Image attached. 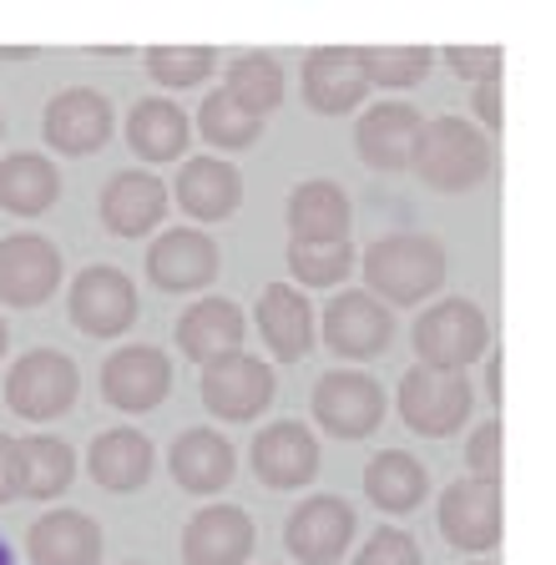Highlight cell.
Listing matches in <instances>:
<instances>
[{
  "label": "cell",
  "instance_id": "obj_11",
  "mask_svg": "<svg viewBox=\"0 0 556 565\" xmlns=\"http://www.w3.org/2000/svg\"><path fill=\"white\" fill-rule=\"evenodd\" d=\"M61 282V253L41 233H11L0 243V303L41 308Z\"/></svg>",
  "mask_w": 556,
  "mask_h": 565
},
{
  "label": "cell",
  "instance_id": "obj_29",
  "mask_svg": "<svg viewBox=\"0 0 556 565\" xmlns=\"http://www.w3.org/2000/svg\"><path fill=\"white\" fill-rule=\"evenodd\" d=\"M76 480V455L66 439H51V435H31V439H15V490L25 500H56L66 494Z\"/></svg>",
  "mask_w": 556,
  "mask_h": 565
},
{
  "label": "cell",
  "instance_id": "obj_18",
  "mask_svg": "<svg viewBox=\"0 0 556 565\" xmlns=\"http://www.w3.org/2000/svg\"><path fill=\"white\" fill-rule=\"evenodd\" d=\"M253 555V520L238 505H208L182 530V561L188 565H243Z\"/></svg>",
  "mask_w": 556,
  "mask_h": 565
},
{
  "label": "cell",
  "instance_id": "obj_37",
  "mask_svg": "<svg viewBox=\"0 0 556 565\" xmlns=\"http://www.w3.org/2000/svg\"><path fill=\"white\" fill-rule=\"evenodd\" d=\"M355 565H426V555H420L415 535L385 525V530H375V535L365 541V551H359Z\"/></svg>",
  "mask_w": 556,
  "mask_h": 565
},
{
  "label": "cell",
  "instance_id": "obj_10",
  "mask_svg": "<svg viewBox=\"0 0 556 565\" xmlns=\"http://www.w3.org/2000/svg\"><path fill=\"white\" fill-rule=\"evenodd\" d=\"M355 510L339 494H308L304 505L284 520V545L298 565H334L355 541Z\"/></svg>",
  "mask_w": 556,
  "mask_h": 565
},
{
  "label": "cell",
  "instance_id": "obj_24",
  "mask_svg": "<svg viewBox=\"0 0 556 565\" xmlns=\"http://www.w3.org/2000/svg\"><path fill=\"white\" fill-rule=\"evenodd\" d=\"M238 202H243V177L233 162H218V157H192L178 172V207L198 223H223L233 217Z\"/></svg>",
  "mask_w": 556,
  "mask_h": 565
},
{
  "label": "cell",
  "instance_id": "obj_27",
  "mask_svg": "<svg viewBox=\"0 0 556 565\" xmlns=\"http://www.w3.org/2000/svg\"><path fill=\"white\" fill-rule=\"evenodd\" d=\"M86 470L102 490L112 494H132L153 480V439L137 429H102L86 455Z\"/></svg>",
  "mask_w": 556,
  "mask_h": 565
},
{
  "label": "cell",
  "instance_id": "obj_25",
  "mask_svg": "<svg viewBox=\"0 0 556 565\" xmlns=\"http://www.w3.org/2000/svg\"><path fill=\"white\" fill-rule=\"evenodd\" d=\"M259 333L273 349V359L298 364L314 349V308H308V298L298 288H289V282H269L259 298Z\"/></svg>",
  "mask_w": 556,
  "mask_h": 565
},
{
  "label": "cell",
  "instance_id": "obj_19",
  "mask_svg": "<svg viewBox=\"0 0 556 565\" xmlns=\"http://www.w3.org/2000/svg\"><path fill=\"white\" fill-rule=\"evenodd\" d=\"M167 182L157 172H117L102 192V223L117 237H143L167 217Z\"/></svg>",
  "mask_w": 556,
  "mask_h": 565
},
{
  "label": "cell",
  "instance_id": "obj_31",
  "mask_svg": "<svg viewBox=\"0 0 556 565\" xmlns=\"http://www.w3.org/2000/svg\"><path fill=\"white\" fill-rule=\"evenodd\" d=\"M61 198V172L41 152H11L0 162V207L15 217H41Z\"/></svg>",
  "mask_w": 556,
  "mask_h": 565
},
{
  "label": "cell",
  "instance_id": "obj_30",
  "mask_svg": "<svg viewBox=\"0 0 556 565\" xmlns=\"http://www.w3.org/2000/svg\"><path fill=\"white\" fill-rule=\"evenodd\" d=\"M365 494L385 515H410L430 494V475H426V465L415 455H405V449H379L365 465Z\"/></svg>",
  "mask_w": 556,
  "mask_h": 565
},
{
  "label": "cell",
  "instance_id": "obj_12",
  "mask_svg": "<svg viewBox=\"0 0 556 565\" xmlns=\"http://www.w3.org/2000/svg\"><path fill=\"white\" fill-rule=\"evenodd\" d=\"M501 530V480H455L440 494V535L455 551H491Z\"/></svg>",
  "mask_w": 556,
  "mask_h": 565
},
{
  "label": "cell",
  "instance_id": "obj_22",
  "mask_svg": "<svg viewBox=\"0 0 556 565\" xmlns=\"http://www.w3.org/2000/svg\"><path fill=\"white\" fill-rule=\"evenodd\" d=\"M420 111L405 102H385V106H369L365 117L355 127V147L375 172H400L410 167V152H415V137H420Z\"/></svg>",
  "mask_w": 556,
  "mask_h": 565
},
{
  "label": "cell",
  "instance_id": "obj_23",
  "mask_svg": "<svg viewBox=\"0 0 556 565\" xmlns=\"http://www.w3.org/2000/svg\"><path fill=\"white\" fill-rule=\"evenodd\" d=\"M167 465H172V480H178L188 494H218L223 484H233L238 455L218 429H202L198 424V429H182L178 435Z\"/></svg>",
  "mask_w": 556,
  "mask_h": 565
},
{
  "label": "cell",
  "instance_id": "obj_3",
  "mask_svg": "<svg viewBox=\"0 0 556 565\" xmlns=\"http://www.w3.org/2000/svg\"><path fill=\"white\" fill-rule=\"evenodd\" d=\"M395 404H400L405 429H415V435H426V439H445L471 419L475 394H471V384H465V374L415 364V369H405L400 399Z\"/></svg>",
  "mask_w": 556,
  "mask_h": 565
},
{
  "label": "cell",
  "instance_id": "obj_46",
  "mask_svg": "<svg viewBox=\"0 0 556 565\" xmlns=\"http://www.w3.org/2000/svg\"><path fill=\"white\" fill-rule=\"evenodd\" d=\"M475 565H491V561H475Z\"/></svg>",
  "mask_w": 556,
  "mask_h": 565
},
{
  "label": "cell",
  "instance_id": "obj_45",
  "mask_svg": "<svg viewBox=\"0 0 556 565\" xmlns=\"http://www.w3.org/2000/svg\"><path fill=\"white\" fill-rule=\"evenodd\" d=\"M122 565H143V561H122Z\"/></svg>",
  "mask_w": 556,
  "mask_h": 565
},
{
  "label": "cell",
  "instance_id": "obj_1",
  "mask_svg": "<svg viewBox=\"0 0 556 565\" xmlns=\"http://www.w3.org/2000/svg\"><path fill=\"white\" fill-rule=\"evenodd\" d=\"M365 294L395 308L426 303L445 282V247L426 233H390L365 253Z\"/></svg>",
  "mask_w": 556,
  "mask_h": 565
},
{
  "label": "cell",
  "instance_id": "obj_43",
  "mask_svg": "<svg viewBox=\"0 0 556 565\" xmlns=\"http://www.w3.org/2000/svg\"><path fill=\"white\" fill-rule=\"evenodd\" d=\"M6 349H11V333H6V318H0V359H6Z\"/></svg>",
  "mask_w": 556,
  "mask_h": 565
},
{
  "label": "cell",
  "instance_id": "obj_36",
  "mask_svg": "<svg viewBox=\"0 0 556 565\" xmlns=\"http://www.w3.org/2000/svg\"><path fill=\"white\" fill-rule=\"evenodd\" d=\"M430 61H436L430 46H375V51H365V76H369V86H395V92H405V86L426 82Z\"/></svg>",
  "mask_w": 556,
  "mask_h": 565
},
{
  "label": "cell",
  "instance_id": "obj_8",
  "mask_svg": "<svg viewBox=\"0 0 556 565\" xmlns=\"http://www.w3.org/2000/svg\"><path fill=\"white\" fill-rule=\"evenodd\" d=\"M273 369L259 353H223L213 364H202V404L228 424H249L273 404Z\"/></svg>",
  "mask_w": 556,
  "mask_h": 565
},
{
  "label": "cell",
  "instance_id": "obj_7",
  "mask_svg": "<svg viewBox=\"0 0 556 565\" xmlns=\"http://www.w3.org/2000/svg\"><path fill=\"white\" fill-rule=\"evenodd\" d=\"M66 313L86 339H117L137 323V282L112 263H92L76 273L72 294H66Z\"/></svg>",
  "mask_w": 556,
  "mask_h": 565
},
{
  "label": "cell",
  "instance_id": "obj_47",
  "mask_svg": "<svg viewBox=\"0 0 556 565\" xmlns=\"http://www.w3.org/2000/svg\"><path fill=\"white\" fill-rule=\"evenodd\" d=\"M0 127H6V121H0Z\"/></svg>",
  "mask_w": 556,
  "mask_h": 565
},
{
  "label": "cell",
  "instance_id": "obj_44",
  "mask_svg": "<svg viewBox=\"0 0 556 565\" xmlns=\"http://www.w3.org/2000/svg\"><path fill=\"white\" fill-rule=\"evenodd\" d=\"M0 565H15V555H11V545L0 541Z\"/></svg>",
  "mask_w": 556,
  "mask_h": 565
},
{
  "label": "cell",
  "instance_id": "obj_13",
  "mask_svg": "<svg viewBox=\"0 0 556 565\" xmlns=\"http://www.w3.org/2000/svg\"><path fill=\"white\" fill-rule=\"evenodd\" d=\"M147 278L162 294H198L218 278V243L198 227H172L147 247Z\"/></svg>",
  "mask_w": 556,
  "mask_h": 565
},
{
  "label": "cell",
  "instance_id": "obj_20",
  "mask_svg": "<svg viewBox=\"0 0 556 565\" xmlns=\"http://www.w3.org/2000/svg\"><path fill=\"white\" fill-rule=\"evenodd\" d=\"M249 339V318L228 298H198L188 313L178 318V349L192 364H213L223 353H238Z\"/></svg>",
  "mask_w": 556,
  "mask_h": 565
},
{
  "label": "cell",
  "instance_id": "obj_9",
  "mask_svg": "<svg viewBox=\"0 0 556 565\" xmlns=\"http://www.w3.org/2000/svg\"><path fill=\"white\" fill-rule=\"evenodd\" d=\"M102 394H107L112 409L122 414H147L172 394V359L153 343H132L117 349L102 364Z\"/></svg>",
  "mask_w": 556,
  "mask_h": 565
},
{
  "label": "cell",
  "instance_id": "obj_38",
  "mask_svg": "<svg viewBox=\"0 0 556 565\" xmlns=\"http://www.w3.org/2000/svg\"><path fill=\"white\" fill-rule=\"evenodd\" d=\"M465 465L475 470V480H501V419H485L471 435Z\"/></svg>",
  "mask_w": 556,
  "mask_h": 565
},
{
  "label": "cell",
  "instance_id": "obj_28",
  "mask_svg": "<svg viewBox=\"0 0 556 565\" xmlns=\"http://www.w3.org/2000/svg\"><path fill=\"white\" fill-rule=\"evenodd\" d=\"M188 137H192V117L182 111L178 102L167 96H147V102L132 106L127 117V141L132 152L143 162H178L188 152Z\"/></svg>",
  "mask_w": 556,
  "mask_h": 565
},
{
  "label": "cell",
  "instance_id": "obj_21",
  "mask_svg": "<svg viewBox=\"0 0 556 565\" xmlns=\"http://www.w3.org/2000/svg\"><path fill=\"white\" fill-rule=\"evenodd\" d=\"M31 565H96L102 561V525L82 510H51L25 535Z\"/></svg>",
  "mask_w": 556,
  "mask_h": 565
},
{
  "label": "cell",
  "instance_id": "obj_16",
  "mask_svg": "<svg viewBox=\"0 0 556 565\" xmlns=\"http://www.w3.org/2000/svg\"><path fill=\"white\" fill-rule=\"evenodd\" d=\"M112 137V102L92 86H72V92L51 96L46 106V141L66 157L102 152Z\"/></svg>",
  "mask_w": 556,
  "mask_h": 565
},
{
  "label": "cell",
  "instance_id": "obj_40",
  "mask_svg": "<svg viewBox=\"0 0 556 565\" xmlns=\"http://www.w3.org/2000/svg\"><path fill=\"white\" fill-rule=\"evenodd\" d=\"M475 117L491 131H501V66H491L481 82H475Z\"/></svg>",
  "mask_w": 556,
  "mask_h": 565
},
{
  "label": "cell",
  "instance_id": "obj_35",
  "mask_svg": "<svg viewBox=\"0 0 556 565\" xmlns=\"http://www.w3.org/2000/svg\"><path fill=\"white\" fill-rule=\"evenodd\" d=\"M218 56L208 46H153L147 51V76L167 92H188V86L208 82Z\"/></svg>",
  "mask_w": 556,
  "mask_h": 565
},
{
  "label": "cell",
  "instance_id": "obj_14",
  "mask_svg": "<svg viewBox=\"0 0 556 565\" xmlns=\"http://www.w3.org/2000/svg\"><path fill=\"white\" fill-rule=\"evenodd\" d=\"M390 339H395L390 308L379 298H369L365 288H349V294H339L324 308V343L339 359H375Z\"/></svg>",
  "mask_w": 556,
  "mask_h": 565
},
{
  "label": "cell",
  "instance_id": "obj_42",
  "mask_svg": "<svg viewBox=\"0 0 556 565\" xmlns=\"http://www.w3.org/2000/svg\"><path fill=\"white\" fill-rule=\"evenodd\" d=\"M485 388H491V399L501 404V353L491 359V364H485Z\"/></svg>",
  "mask_w": 556,
  "mask_h": 565
},
{
  "label": "cell",
  "instance_id": "obj_32",
  "mask_svg": "<svg viewBox=\"0 0 556 565\" xmlns=\"http://www.w3.org/2000/svg\"><path fill=\"white\" fill-rule=\"evenodd\" d=\"M228 96H233L243 111H253V117H269L273 106L284 102V66L273 56H263V51H249V56H238L233 66H228Z\"/></svg>",
  "mask_w": 556,
  "mask_h": 565
},
{
  "label": "cell",
  "instance_id": "obj_4",
  "mask_svg": "<svg viewBox=\"0 0 556 565\" xmlns=\"http://www.w3.org/2000/svg\"><path fill=\"white\" fill-rule=\"evenodd\" d=\"M82 394V374L61 349H31L21 353L6 374V404H11L21 419L46 424L56 414H66Z\"/></svg>",
  "mask_w": 556,
  "mask_h": 565
},
{
  "label": "cell",
  "instance_id": "obj_15",
  "mask_svg": "<svg viewBox=\"0 0 556 565\" xmlns=\"http://www.w3.org/2000/svg\"><path fill=\"white\" fill-rule=\"evenodd\" d=\"M253 475L269 490H298L319 475V439L298 419H279L253 439Z\"/></svg>",
  "mask_w": 556,
  "mask_h": 565
},
{
  "label": "cell",
  "instance_id": "obj_39",
  "mask_svg": "<svg viewBox=\"0 0 556 565\" xmlns=\"http://www.w3.org/2000/svg\"><path fill=\"white\" fill-rule=\"evenodd\" d=\"M445 61H450V71H455V76H465V82H481L485 71L501 66L506 56H501L496 46H450Z\"/></svg>",
  "mask_w": 556,
  "mask_h": 565
},
{
  "label": "cell",
  "instance_id": "obj_41",
  "mask_svg": "<svg viewBox=\"0 0 556 565\" xmlns=\"http://www.w3.org/2000/svg\"><path fill=\"white\" fill-rule=\"evenodd\" d=\"M15 439L11 435H0V505H11L15 500Z\"/></svg>",
  "mask_w": 556,
  "mask_h": 565
},
{
  "label": "cell",
  "instance_id": "obj_2",
  "mask_svg": "<svg viewBox=\"0 0 556 565\" xmlns=\"http://www.w3.org/2000/svg\"><path fill=\"white\" fill-rule=\"evenodd\" d=\"M415 177L436 192H465L475 188L485 172H491V141L475 121L461 117H436L420 127L410 152Z\"/></svg>",
  "mask_w": 556,
  "mask_h": 565
},
{
  "label": "cell",
  "instance_id": "obj_34",
  "mask_svg": "<svg viewBox=\"0 0 556 565\" xmlns=\"http://www.w3.org/2000/svg\"><path fill=\"white\" fill-rule=\"evenodd\" d=\"M349 268H355L349 237H344V243H289V273H294V282L334 288V282H344Z\"/></svg>",
  "mask_w": 556,
  "mask_h": 565
},
{
  "label": "cell",
  "instance_id": "obj_17",
  "mask_svg": "<svg viewBox=\"0 0 556 565\" xmlns=\"http://www.w3.org/2000/svg\"><path fill=\"white\" fill-rule=\"evenodd\" d=\"M365 96H369V76H365V51L359 46H329L304 61V102L314 111L344 117Z\"/></svg>",
  "mask_w": 556,
  "mask_h": 565
},
{
  "label": "cell",
  "instance_id": "obj_33",
  "mask_svg": "<svg viewBox=\"0 0 556 565\" xmlns=\"http://www.w3.org/2000/svg\"><path fill=\"white\" fill-rule=\"evenodd\" d=\"M198 131L213 147H223V152H238V147H253L263 137V121L253 111H243L228 92H213V96H202V106H198Z\"/></svg>",
  "mask_w": 556,
  "mask_h": 565
},
{
  "label": "cell",
  "instance_id": "obj_6",
  "mask_svg": "<svg viewBox=\"0 0 556 565\" xmlns=\"http://www.w3.org/2000/svg\"><path fill=\"white\" fill-rule=\"evenodd\" d=\"M308 409H314L319 429H329L334 439H365L385 424L390 399H385L379 379H369L365 369H334V374H324L314 384Z\"/></svg>",
  "mask_w": 556,
  "mask_h": 565
},
{
  "label": "cell",
  "instance_id": "obj_5",
  "mask_svg": "<svg viewBox=\"0 0 556 565\" xmlns=\"http://www.w3.org/2000/svg\"><path fill=\"white\" fill-rule=\"evenodd\" d=\"M491 343V323L471 298H445V303L426 308L420 323H415V353L420 364L430 369H450V374H465V364H475Z\"/></svg>",
  "mask_w": 556,
  "mask_h": 565
},
{
  "label": "cell",
  "instance_id": "obj_26",
  "mask_svg": "<svg viewBox=\"0 0 556 565\" xmlns=\"http://www.w3.org/2000/svg\"><path fill=\"white\" fill-rule=\"evenodd\" d=\"M349 198H344L339 182H298L289 192V233L294 243H344L349 237Z\"/></svg>",
  "mask_w": 556,
  "mask_h": 565
}]
</instances>
